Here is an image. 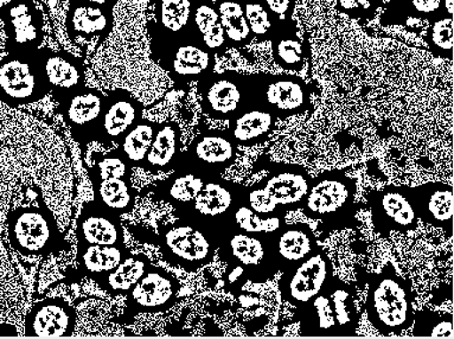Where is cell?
I'll use <instances>...</instances> for the list:
<instances>
[{
    "instance_id": "cell-40",
    "label": "cell",
    "mask_w": 454,
    "mask_h": 339,
    "mask_svg": "<svg viewBox=\"0 0 454 339\" xmlns=\"http://www.w3.org/2000/svg\"><path fill=\"white\" fill-rule=\"evenodd\" d=\"M415 337H453V317L450 313L422 310L414 314Z\"/></svg>"
},
{
    "instance_id": "cell-20",
    "label": "cell",
    "mask_w": 454,
    "mask_h": 339,
    "mask_svg": "<svg viewBox=\"0 0 454 339\" xmlns=\"http://www.w3.org/2000/svg\"><path fill=\"white\" fill-rule=\"evenodd\" d=\"M76 328V310L66 299L47 298L35 304L26 317L27 337H70Z\"/></svg>"
},
{
    "instance_id": "cell-18",
    "label": "cell",
    "mask_w": 454,
    "mask_h": 339,
    "mask_svg": "<svg viewBox=\"0 0 454 339\" xmlns=\"http://www.w3.org/2000/svg\"><path fill=\"white\" fill-rule=\"evenodd\" d=\"M9 52H34L44 37V22L35 0H16L3 16Z\"/></svg>"
},
{
    "instance_id": "cell-45",
    "label": "cell",
    "mask_w": 454,
    "mask_h": 339,
    "mask_svg": "<svg viewBox=\"0 0 454 339\" xmlns=\"http://www.w3.org/2000/svg\"><path fill=\"white\" fill-rule=\"evenodd\" d=\"M16 0H0V20L3 19V16L5 15V12H8L10 6L15 3Z\"/></svg>"
},
{
    "instance_id": "cell-34",
    "label": "cell",
    "mask_w": 454,
    "mask_h": 339,
    "mask_svg": "<svg viewBox=\"0 0 454 339\" xmlns=\"http://www.w3.org/2000/svg\"><path fill=\"white\" fill-rule=\"evenodd\" d=\"M215 6L223 28L228 48H245L251 43L253 36L246 19L242 0H216Z\"/></svg>"
},
{
    "instance_id": "cell-24",
    "label": "cell",
    "mask_w": 454,
    "mask_h": 339,
    "mask_svg": "<svg viewBox=\"0 0 454 339\" xmlns=\"http://www.w3.org/2000/svg\"><path fill=\"white\" fill-rule=\"evenodd\" d=\"M38 55L45 81L56 100L86 87L84 67L75 56L48 48L40 49Z\"/></svg>"
},
{
    "instance_id": "cell-11",
    "label": "cell",
    "mask_w": 454,
    "mask_h": 339,
    "mask_svg": "<svg viewBox=\"0 0 454 339\" xmlns=\"http://www.w3.org/2000/svg\"><path fill=\"white\" fill-rule=\"evenodd\" d=\"M239 185L214 175L188 206L175 210V217L206 229L214 239L237 203Z\"/></svg>"
},
{
    "instance_id": "cell-22",
    "label": "cell",
    "mask_w": 454,
    "mask_h": 339,
    "mask_svg": "<svg viewBox=\"0 0 454 339\" xmlns=\"http://www.w3.org/2000/svg\"><path fill=\"white\" fill-rule=\"evenodd\" d=\"M269 236L279 273L308 259L319 247L312 228L301 222L285 224L277 231L269 233Z\"/></svg>"
},
{
    "instance_id": "cell-7",
    "label": "cell",
    "mask_w": 454,
    "mask_h": 339,
    "mask_svg": "<svg viewBox=\"0 0 454 339\" xmlns=\"http://www.w3.org/2000/svg\"><path fill=\"white\" fill-rule=\"evenodd\" d=\"M216 250L227 266L241 267L253 284H263L279 273L269 233H223L217 239Z\"/></svg>"
},
{
    "instance_id": "cell-16",
    "label": "cell",
    "mask_w": 454,
    "mask_h": 339,
    "mask_svg": "<svg viewBox=\"0 0 454 339\" xmlns=\"http://www.w3.org/2000/svg\"><path fill=\"white\" fill-rule=\"evenodd\" d=\"M142 119V104L131 93L124 90L109 91L95 123L93 143L105 146L119 144Z\"/></svg>"
},
{
    "instance_id": "cell-21",
    "label": "cell",
    "mask_w": 454,
    "mask_h": 339,
    "mask_svg": "<svg viewBox=\"0 0 454 339\" xmlns=\"http://www.w3.org/2000/svg\"><path fill=\"white\" fill-rule=\"evenodd\" d=\"M119 217L97 201L84 204L76 221L79 245L125 246L124 227Z\"/></svg>"
},
{
    "instance_id": "cell-28",
    "label": "cell",
    "mask_w": 454,
    "mask_h": 339,
    "mask_svg": "<svg viewBox=\"0 0 454 339\" xmlns=\"http://www.w3.org/2000/svg\"><path fill=\"white\" fill-rule=\"evenodd\" d=\"M197 0H156L151 38H178L192 35V16Z\"/></svg>"
},
{
    "instance_id": "cell-46",
    "label": "cell",
    "mask_w": 454,
    "mask_h": 339,
    "mask_svg": "<svg viewBox=\"0 0 454 339\" xmlns=\"http://www.w3.org/2000/svg\"><path fill=\"white\" fill-rule=\"evenodd\" d=\"M442 8L449 15H453L454 0H442Z\"/></svg>"
},
{
    "instance_id": "cell-38",
    "label": "cell",
    "mask_w": 454,
    "mask_h": 339,
    "mask_svg": "<svg viewBox=\"0 0 454 339\" xmlns=\"http://www.w3.org/2000/svg\"><path fill=\"white\" fill-rule=\"evenodd\" d=\"M156 123L142 119L119 143L118 151L132 168H140L153 144Z\"/></svg>"
},
{
    "instance_id": "cell-25",
    "label": "cell",
    "mask_w": 454,
    "mask_h": 339,
    "mask_svg": "<svg viewBox=\"0 0 454 339\" xmlns=\"http://www.w3.org/2000/svg\"><path fill=\"white\" fill-rule=\"evenodd\" d=\"M211 176L214 175L190 165L181 157L177 165L172 170L171 175L158 183L154 188V197L171 204L175 210L181 209L195 199L197 193L203 188L204 183Z\"/></svg>"
},
{
    "instance_id": "cell-3",
    "label": "cell",
    "mask_w": 454,
    "mask_h": 339,
    "mask_svg": "<svg viewBox=\"0 0 454 339\" xmlns=\"http://www.w3.org/2000/svg\"><path fill=\"white\" fill-rule=\"evenodd\" d=\"M414 296L411 282L392 264L372 274L365 312L372 327L383 335H403L413 327Z\"/></svg>"
},
{
    "instance_id": "cell-6",
    "label": "cell",
    "mask_w": 454,
    "mask_h": 339,
    "mask_svg": "<svg viewBox=\"0 0 454 339\" xmlns=\"http://www.w3.org/2000/svg\"><path fill=\"white\" fill-rule=\"evenodd\" d=\"M10 245L27 257L49 256L62 242L54 214L47 207H20L6 218Z\"/></svg>"
},
{
    "instance_id": "cell-37",
    "label": "cell",
    "mask_w": 454,
    "mask_h": 339,
    "mask_svg": "<svg viewBox=\"0 0 454 339\" xmlns=\"http://www.w3.org/2000/svg\"><path fill=\"white\" fill-rule=\"evenodd\" d=\"M337 9L357 20H372L380 10L385 12L382 20H389V24L407 19L403 0H337Z\"/></svg>"
},
{
    "instance_id": "cell-5",
    "label": "cell",
    "mask_w": 454,
    "mask_h": 339,
    "mask_svg": "<svg viewBox=\"0 0 454 339\" xmlns=\"http://www.w3.org/2000/svg\"><path fill=\"white\" fill-rule=\"evenodd\" d=\"M154 246L160 247L168 264L188 273L207 266L216 253L214 239L206 229L181 218L158 227Z\"/></svg>"
},
{
    "instance_id": "cell-29",
    "label": "cell",
    "mask_w": 454,
    "mask_h": 339,
    "mask_svg": "<svg viewBox=\"0 0 454 339\" xmlns=\"http://www.w3.org/2000/svg\"><path fill=\"white\" fill-rule=\"evenodd\" d=\"M277 120L272 113L255 104L231 119L227 130L238 146L253 147L269 139Z\"/></svg>"
},
{
    "instance_id": "cell-17",
    "label": "cell",
    "mask_w": 454,
    "mask_h": 339,
    "mask_svg": "<svg viewBox=\"0 0 454 339\" xmlns=\"http://www.w3.org/2000/svg\"><path fill=\"white\" fill-rule=\"evenodd\" d=\"M238 147L228 130H207L192 140L181 157L207 174L221 176L237 162Z\"/></svg>"
},
{
    "instance_id": "cell-15",
    "label": "cell",
    "mask_w": 454,
    "mask_h": 339,
    "mask_svg": "<svg viewBox=\"0 0 454 339\" xmlns=\"http://www.w3.org/2000/svg\"><path fill=\"white\" fill-rule=\"evenodd\" d=\"M181 289V282L174 274L151 264L126 295V312L133 317L143 313L165 312L177 303Z\"/></svg>"
},
{
    "instance_id": "cell-41",
    "label": "cell",
    "mask_w": 454,
    "mask_h": 339,
    "mask_svg": "<svg viewBox=\"0 0 454 339\" xmlns=\"http://www.w3.org/2000/svg\"><path fill=\"white\" fill-rule=\"evenodd\" d=\"M453 33V15L442 13L432 20L427 31V43L433 54L442 59H452Z\"/></svg>"
},
{
    "instance_id": "cell-14",
    "label": "cell",
    "mask_w": 454,
    "mask_h": 339,
    "mask_svg": "<svg viewBox=\"0 0 454 339\" xmlns=\"http://www.w3.org/2000/svg\"><path fill=\"white\" fill-rule=\"evenodd\" d=\"M279 291L284 302L299 307L308 303L333 275L330 256L318 247L301 263L281 272Z\"/></svg>"
},
{
    "instance_id": "cell-4",
    "label": "cell",
    "mask_w": 454,
    "mask_h": 339,
    "mask_svg": "<svg viewBox=\"0 0 454 339\" xmlns=\"http://www.w3.org/2000/svg\"><path fill=\"white\" fill-rule=\"evenodd\" d=\"M356 179L342 170H330L311 179L301 210L309 220L344 228L356 214Z\"/></svg>"
},
{
    "instance_id": "cell-13",
    "label": "cell",
    "mask_w": 454,
    "mask_h": 339,
    "mask_svg": "<svg viewBox=\"0 0 454 339\" xmlns=\"http://www.w3.org/2000/svg\"><path fill=\"white\" fill-rule=\"evenodd\" d=\"M368 206L375 231L385 238L390 233L407 234L418 228L411 186L388 185L372 190Z\"/></svg>"
},
{
    "instance_id": "cell-10",
    "label": "cell",
    "mask_w": 454,
    "mask_h": 339,
    "mask_svg": "<svg viewBox=\"0 0 454 339\" xmlns=\"http://www.w3.org/2000/svg\"><path fill=\"white\" fill-rule=\"evenodd\" d=\"M153 59L176 83L200 81L214 72L215 55L193 35L178 38H151Z\"/></svg>"
},
{
    "instance_id": "cell-19",
    "label": "cell",
    "mask_w": 454,
    "mask_h": 339,
    "mask_svg": "<svg viewBox=\"0 0 454 339\" xmlns=\"http://www.w3.org/2000/svg\"><path fill=\"white\" fill-rule=\"evenodd\" d=\"M105 95L83 87L58 100L59 113L80 145L93 143L95 123L100 116Z\"/></svg>"
},
{
    "instance_id": "cell-31",
    "label": "cell",
    "mask_w": 454,
    "mask_h": 339,
    "mask_svg": "<svg viewBox=\"0 0 454 339\" xmlns=\"http://www.w3.org/2000/svg\"><path fill=\"white\" fill-rule=\"evenodd\" d=\"M192 33L214 55L230 49L216 6L210 0H197L193 9Z\"/></svg>"
},
{
    "instance_id": "cell-8",
    "label": "cell",
    "mask_w": 454,
    "mask_h": 339,
    "mask_svg": "<svg viewBox=\"0 0 454 339\" xmlns=\"http://www.w3.org/2000/svg\"><path fill=\"white\" fill-rule=\"evenodd\" d=\"M38 51L9 52L0 59V102L19 107L41 101L51 93Z\"/></svg>"
},
{
    "instance_id": "cell-23",
    "label": "cell",
    "mask_w": 454,
    "mask_h": 339,
    "mask_svg": "<svg viewBox=\"0 0 454 339\" xmlns=\"http://www.w3.org/2000/svg\"><path fill=\"white\" fill-rule=\"evenodd\" d=\"M411 201L419 220L452 234L453 189L442 182L411 186Z\"/></svg>"
},
{
    "instance_id": "cell-1",
    "label": "cell",
    "mask_w": 454,
    "mask_h": 339,
    "mask_svg": "<svg viewBox=\"0 0 454 339\" xmlns=\"http://www.w3.org/2000/svg\"><path fill=\"white\" fill-rule=\"evenodd\" d=\"M297 311L302 335H354L360 325L356 288L336 275Z\"/></svg>"
},
{
    "instance_id": "cell-39",
    "label": "cell",
    "mask_w": 454,
    "mask_h": 339,
    "mask_svg": "<svg viewBox=\"0 0 454 339\" xmlns=\"http://www.w3.org/2000/svg\"><path fill=\"white\" fill-rule=\"evenodd\" d=\"M246 19H247L249 29H251L253 40L260 42L270 41L284 24L279 23L262 0H249L244 2ZM288 23V22H287Z\"/></svg>"
},
{
    "instance_id": "cell-43",
    "label": "cell",
    "mask_w": 454,
    "mask_h": 339,
    "mask_svg": "<svg viewBox=\"0 0 454 339\" xmlns=\"http://www.w3.org/2000/svg\"><path fill=\"white\" fill-rule=\"evenodd\" d=\"M262 2L278 22H291L297 0H262Z\"/></svg>"
},
{
    "instance_id": "cell-36",
    "label": "cell",
    "mask_w": 454,
    "mask_h": 339,
    "mask_svg": "<svg viewBox=\"0 0 454 339\" xmlns=\"http://www.w3.org/2000/svg\"><path fill=\"white\" fill-rule=\"evenodd\" d=\"M273 58L277 65L285 70L299 72L305 65V48L295 31L294 23L284 24L272 40Z\"/></svg>"
},
{
    "instance_id": "cell-44",
    "label": "cell",
    "mask_w": 454,
    "mask_h": 339,
    "mask_svg": "<svg viewBox=\"0 0 454 339\" xmlns=\"http://www.w3.org/2000/svg\"><path fill=\"white\" fill-rule=\"evenodd\" d=\"M75 3H82V4L102 6V8H107L113 10L118 0H72Z\"/></svg>"
},
{
    "instance_id": "cell-33",
    "label": "cell",
    "mask_w": 454,
    "mask_h": 339,
    "mask_svg": "<svg viewBox=\"0 0 454 339\" xmlns=\"http://www.w3.org/2000/svg\"><path fill=\"white\" fill-rule=\"evenodd\" d=\"M129 253L125 246L77 245V264L86 277L95 279L117 267Z\"/></svg>"
},
{
    "instance_id": "cell-30",
    "label": "cell",
    "mask_w": 454,
    "mask_h": 339,
    "mask_svg": "<svg viewBox=\"0 0 454 339\" xmlns=\"http://www.w3.org/2000/svg\"><path fill=\"white\" fill-rule=\"evenodd\" d=\"M151 264L153 263L150 257L145 254L129 252L117 267L93 280L109 296H126L143 277Z\"/></svg>"
},
{
    "instance_id": "cell-32",
    "label": "cell",
    "mask_w": 454,
    "mask_h": 339,
    "mask_svg": "<svg viewBox=\"0 0 454 339\" xmlns=\"http://www.w3.org/2000/svg\"><path fill=\"white\" fill-rule=\"evenodd\" d=\"M90 182L93 185L94 201L98 204L118 217L131 213L137 199L132 177H109Z\"/></svg>"
},
{
    "instance_id": "cell-27",
    "label": "cell",
    "mask_w": 454,
    "mask_h": 339,
    "mask_svg": "<svg viewBox=\"0 0 454 339\" xmlns=\"http://www.w3.org/2000/svg\"><path fill=\"white\" fill-rule=\"evenodd\" d=\"M181 129L177 123L157 122L153 144L140 168L153 175L172 171L181 158Z\"/></svg>"
},
{
    "instance_id": "cell-12",
    "label": "cell",
    "mask_w": 454,
    "mask_h": 339,
    "mask_svg": "<svg viewBox=\"0 0 454 339\" xmlns=\"http://www.w3.org/2000/svg\"><path fill=\"white\" fill-rule=\"evenodd\" d=\"M254 104L272 113L277 119L301 115L311 105L308 84L301 77L258 74L252 75Z\"/></svg>"
},
{
    "instance_id": "cell-26",
    "label": "cell",
    "mask_w": 454,
    "mask_h": 339,
    "mask_svg": "<svg viewBox=\"0 0 454 339\" xmlns=\"http://www.w3.org/2000/svg\"><path fill=\"white\" fill-rule=\"evenodd\" d=\"M113 27V10L72 2L67 12V31L70 40L87 43L107 37Z\"/></svg>"
},
{
    "instance_id": "cell-47",
    "label": "cell",
    "mask_w": 454,
    "mask_h": 339,
    "mask_svg": "<svg viewBox=\"0 0 454 339\" xmlns=\"http://www.w3.org/2000/svg\"><path fill=\"white\" fill-rule=\"evenodd\" d=\"M242 2H249V0H242Z\"/></svg>"
},
{
    "instance_id": "cell-2",
    "label": "cell",
    "mask_w": 454,
    "mask_h": 339,
    "mask_svg": "<svg viewBox=\"0 0 454 339\" xmlns=\"http://www.w3.org/2000/svg\"><path fill=\"white\" fill-rule=\"evenodd\" d=\"M311 179L304 166L276 164L262 181L239 186V199L262 217L285 218L291 211L301 210Z\"/></svg>"
},
{
    "instance_id": "cell-42",
    "label": "cell",
    "mask_w": 454,
    "mask_h": 339,
    "mask_svg": "<svg viewBox=\"0 0 454 339\" xmlns=\"http://www.w3.org/2000/svg\"><path fill=\"white\" fill-rule=\"evenodd\" d=\"M403 12L407 17L432 22L436 17L446 13L442 0H403Z\"/></svg>"
},
{
    "instance_id": "cell-9",
    "label": "cell",
    "mask_w": 454,
    "mask_h": 339,
    "mask_svg": "<svg viewBox=\"0 0 454 339\" xmlns=\"http://www.w3.org/2000/svg\"><path fill=\"white\" fill-rule=\"evenodd\" d=\"M200 107L207 118L230 122L254 104L252 75L228 70L204 77L199 83Z\"/></svg>"
},
{
    "instance_id": "cell-35",
    "label": "cell",
    "mask_w": 454,
    "mask_h": 339,
    "mask_svg": "<svg viewBox=\"0 0 454 339\" xmlns=\"http://www.w3.org/2000/svg\"><path fill=\"white\" fill-rule=\"evenodd\" d=\"M240 186V185H239ZM286 224L283 217H265L262 215L256 214L251 208L246 206L240 199L231 209V214L228 215L227 221L222 225L216 236H215V243L223 233L235 232V233H270L277 231L281 225Z\"/></svg>"
}]
</instances>
